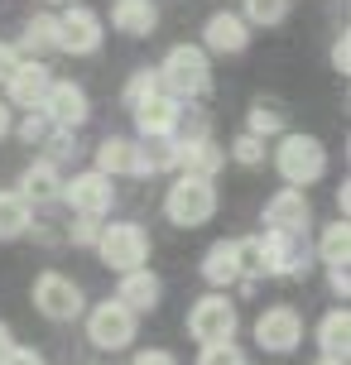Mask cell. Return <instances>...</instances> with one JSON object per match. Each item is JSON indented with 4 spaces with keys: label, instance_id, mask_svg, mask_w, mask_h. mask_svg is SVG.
I'll return each mask as SVG.
<instances>
[{
    "label": "cell",
    "instance_id": "6da1fadb",
    "mask_svg": "<svg viewBox=\"0 0 351 365\" xmlns=\"http://www.w3.org/2000/svg\"><path fill=\"white\" fill-rule=\"evenodd\" d=\"M159 87L173 96V101H193V96H207L212 91V63L198 43H173L159 63Z\"/></svg>",
    "mask_w": 351,
    "mask_h": 365
},
{
    "label": "cell",
    "instance_id": "7a4b0ae2",
    "mask_svg": "<svg viewBox=\"0 0 351 365\" xmlns=\"http://www.w3.org/2000/svg\"><path fill=\"white\" fill-rule=\"evenodd\" d=\"M275 168L289 187L303 192L308 182H317L327 173V149H322V140H313V135H284L279 149H275Z\"/></svg>",
    "mask_w": 351,
    "mask_h": 365
},
{
    "label": "cell",
    "instance_id": "3957f363",
    "mask_svg": "<svg viewBox=\"0 0 351 365\" xmlns=\"http://www.w3.org/2000/svg\"><path fill=\"white\" fill-rule=\"evenodd\" d=\"M96 255L101 264L116 274H135L145 269L149 259V236L140 221H111V226H101V236H96Z\"/></svg>",
    "mask_w": 351,
    "mask_h": 365
},
{
    "label": "cell",
    "instance_id": "277c9868",
    "mask_svg": "<svg viewBox=\"0 0 351 365\" xmlns=\"http://www.w3.org/2000/svg\"><path fill=\"white\" fill-rule=\"evenodd\" d=\"M164 217L173 221V226H183V231H193V226H207V221L217 217V187L207 178H178L168 182L164 192Z\"/></svg>",
    "mask_w": 351,
    "mask_h": 365
},
{
    "label": "cell",
    "instance_id": "5b68a950",
    "mask_svg": "<svg viewBox=\"0 0 351 365\" xmlns=\"http://www.w3.org/2000/svg\"><path fill=\"white\" fill-rule=\"evenodd\" d=\"M260 240V274L265 279H303L313 269V250L303 236H279V231H265Z\"/></svg>",
    "mask_w": 351,
    "mask_h": 365
},
{
    "label": "cell",
    "instance_id": "8992f818",
    "mask_svg": "<svg viewBox=\"0 0 351 365\" xmlns=\"http://www.w3.org/2000/svg\"><path fill=\"white\" fill-rule=\"evenodd\" d=\"M188 336L198 341V346H212V341H231L236 336V303L222 298V293H207L193 303L188 312Z\"/></svg>",
    "mask_w": 351,
    "mask_h": 365
},
{
    "label": "cell",
    "instance_id": "52a82bcc",
    "mask_svg": "<svg viewBox=\"0 0 351 365\" xmlns=\"http://www.w3.org/2000/svg\"><path fill=\"white\" fill-rule=\"evenodd\" d=\"M29 298H34V308L49 317V322H73L77 312H82V289H77L68 274L58 269H44L34 279V289H29Z\"/></svg>",
    "mask_w": 351,
    "mask_h": 365
},
{
    "label": "cell",
    "instance_id": "ba28073f",
    "mask_svg": "<svg viewBox=\"0 0 351 365\" xmlns=\"http://www.w3.org/2000/svg\"><path fill=\"white\" fill-rule=\"evenodd\" d=\"M101 38H106V29H101V15L96 10H87V5H68L63 15H58V48L73 58H87L101 48Z\"/></svg>",
    "mask_w": 351,
    "mask_h": 365
},
{
    "label": "cell",
    "instance_id": "9c48e42d",
    "mask_svg": "<svg viewBox=\"0 0 351 365\" xmlns=\"http://www.w3.org/2000/svg\"><path fill=\"white\" fill-rule=\"evenodd\" d=\"M87 336H92V346H101V351H126L130 341H135V312L121 308L116 298L96 303L92 317H87Z\"/></svg>",
    "mask_w": 351,
    "mask_h": 365
},
{
    "label": "cell",
    "instance_id": "30bf717a",
    "mask_svg": "<svg viewBox=\"0 0 351 365\" xmlns=\"http://www.w3.org/2000/svg\"><path fill=\"white\" fill-rule=\"evenodd\" d=\"M255 341L260 351H275V356H289V351L303 341V317H298L289 303H275L255 317Z\"/></svg>",
    "mask_w": 351,
    "mask_h": 365
},
{
    "label": "cell",
    "instance_id": "8fae6325",
    "mask_svg": "<svg viewBox=\"0 0 351 365\" xmlns=\"http://www.w3.org/2000/svg\"><path fill=\"white\" fill-rule=\"evenodd\" d=\"M63 202L73 207V212H82V217H106L116 202V187L106 173H96V168H87V173H73V178L63 182Z\"/></svg>",
    "mask_w": 351,
    "mask_h": 365
},
{
    "label": "cell",
    "instance_id": "7c38bea8",
    "mask_svg": "<svg viewBox=\"0 0 351 365\" xmlns=\"http://www.w3.org/2000/svg\"><path fill=\"white\" fill-rule=\"evenodd\" d=\"M308 221H313V207L298 187H279L275 197L265 202V231H279V236H308Z\"/></svg>",
    "mask_w": 351,
    "mask_h": 365
},
{
    "label": "cell",
    "instance_id": "4fadbf2b",
    "mask_svg": "<svg viewBox=\"0 0 351 365\" xmlns=\"http://www.w3.org/2000/svg\"><path fill=\"white\" fill-rule=\"evenodd\" d=\"M173 164L183 168L188 178H217L226 164V149L222 145H212L207 135H188V140H173Z\"/></svg>",
    "mask_w": 351,
    "mask_h": 365
},
{
    "label": "cell",
    "instance_id": "5bb4252c",
    "mask_svg": "<svg viewBox=\"0 0 351 365\" xmlns=\"http://www.w3.org/2000/svg\"><path fill=\"white\" fill-rule=\"evenodd\" d=\"M44 115H49L54 130H77L92 115V101H87V91L77 87V82H54L49 96H44Z\"/></svg>",
    "mask_w": 351,
    "mask_h": 365
},
{
    "label": "cell",
    "instance_id": "9a60e30c",
    "mask_svg": "<svg viewBox=\"0 0 351 365\" xmlns=\"http://www.w3.org/2000/svg\"><path fill=\"white\" fill-rule=\"evenodd\" d=\"M178 120H183V101H173L168 91H154L145 106H135V125L145 140H173Z\"/></svg>",
    "mask_w": 351,
    "mask_h": 365
},
{
    "label": "cell",
    "instance_id": "2e32d148",
    "mask_svg": "<svg viewBox=\"0 0 351 365\" xmlns=\"http://www.w3.org/2000/svg\"><path fill=\"white\" fill-rule=\"evenodd\" d=\"M49 87H54V77H49V68L39 63V58H24L15 68V77L5 82V91H10V101L5 106H44V96H49Z\"/></svg>",
    "mask_w": 351,
    "mask_h": 365
},
{
    "label": "cell",
    "instance_id": "e0dca14e",
    "mask_svg": "<svg viewBox=\"0 0 351 365\" xmlns=\"http://www.w3.org/2000/svg\"><path fill=\"white\" fill-rule=\"evenodd\" d=\"M207 48L212 53H245V43H250V24L236 15V10H217V15L207 19Z\"/></svg>",
    "mask_w": 351,
    "mask_h": 365
},
{
    "label": "cell",
    "instance_id": "ac0fdd59",
    "mask_svg": "<svg viewBox=\"0 0 351 365\" xmlns=\"http://www.w3.org/2000/svg\"><path fill=\"white\" fill-rule=\"evenodd\" d=\"M159 298H164L159 274H149V269L121 274V289H116V303H121V308H130V312H154V308H159Z\"/></svg>",
    "mask_w": 351,
    "mask_h": 365
},
{
    "label": "cell",
    "instance_id": "d6986e66",
    "mask_svg": "<svg viewBox=\"0 0 351 365\" xmlns=\"http://www.w3.org/2000/svg\"><path fill=\"white\" fill-rule=\"evenodd\" d=\"M203 279L212 289H226L240 279V240H212L203 255Z\"/></svg>",
    "mask_w": 351,
    "mask_h": 365
},
{
    "label": "cell",
    "instance_id": "ffe728a7",
    "mask_svg": "<svg viewBox=\"0 0 351 365\" xmlns=\"http://www.w3.org/2000/svg\"><path fill=\"white\" fill-rule=\"evenodd\" d=\"M111 24L130 38H145L159 24V5L154 0H111Z\"/></svg>",
    "mask_w": 351,
    "mask_h": 365
},
{
    "label": "cell",
    "instance_id": "44dd1931",
    "mask_svg": "<svg viewBox=\"0 0 351 365\" xmlns=\"http://www.w3.org/2000/svg\"><path fill=\"white\" fill-rule=\"evenodd\" d=\"M96 173H140V145L135 140H126V135H111V140H101L96 145Z\"/></svg>",
    "mask_w": 351,
    "mask_h": 365
},
{
    "label": "cell",
    "instance_id": "7402d4cb",
    "mask_svg": "<svg viewBox=\"0 0 351 365\" xmlns=\"http://www.w3.org/2000/svg\"><path fill=\"white\" fill-rule=\"evenodd\" d=\"M19 197H24V202H58V197H63V173H58V164L39 159V164L24 168V178H19Z\"/></svg>",
    "mask_w": 351,
    "mask_h": 365
},
{
    "label": "cell",
    "instance_id": "603a6c76",
    "mask_svg": "<svg viewBox=\"0 0 351 365\" xmlns=\"http://www.w3.org/2000/svg\"><path fill=\"white\" fill-rule=\"evenodd\" d=\"M317 346H322V356H332V361H347V346H351V312L347 308H332L317 322Z\"/></svg>",
    "mask_w": 351,
    "mask_h": 365
},
{
    "label": "cell",
    "instance_id": "cb8c5ba5",
    "mask_svg": "<svg viewBox=\"0 0 351 365\" xmlns=\"http://www.w3.org/2000/svg\"><path fill=\"white\" fill-rule=\"evenodd\" d=\"M347 255H351V226L347 221H332L322 231V240H317V259L327 269H347Z\"/></svg>",
    "mask_w": 351,
    "mask_h": 365
},
{
    "label": "cell",
    "instance_id": "d4e9b609",
    "mask_svg": "<svg viewBox=\"0 0 351 365\" xmlns=\"http://www.w3.org/2000/svg\"><path fill=\"white\" fill-rule=\"evenodd\" d=\"M29 221H34L29 202L19 197V192H0V240L24 236V231H29Z\"/></svg>",
    "mask_w": 351,
    "mask_h": 365
},
{
    "label": "cell",
    "instance_id": "484cf974",
    "mask_svg": "<svg viewBox=\"0 0 351 365\" xmlns=\"http://www.w3.org/2000/svg\"><path fill=\"white\" fill-rule=\"evenodd\" d=\"M24 48L29 53H58V15H34L24 24Z\"/></svg>",
    "mask_w": 351,
    "mask_h": 365
},
{
    "label": "cell",
    "instance_id": "4316f807",
    "mask_svg": "<svg viewBox=\"0 0 351 365\" xmlns=\"http://www.w3.org/2000/svg\"><path fill=\"white\" fill-rule=\"evenodd\" d=\"M284 130H289V120H284V110H279L275 101H255V106H250L245 135H255V140H265V135H284Z\"/></svg>",
    "mask_w": 351,
    "mask_h": 365
},
{
    "label": "cell",
    "instance_id": "83f0119b",
    "mask_svg": "<svg viewBox=\"0 0 351 365\" xmlns=\"http://www.w3.org/2000/svg\"><path fill=\"white\" fill-rule=\"evenodd\" d=\"M245 24H260V29H275L289 19V0H245Z\"/></svg>",
    "mask_w": 351,
    "mask_h": 365
},
{
    "label": "cell",
    "instance_id": "f1b7e54d",
    "mask_svg": "<svg viewBox=\"0 0 351 365\" xmlns=\"http://www.w3.org/2000/svg\"><path fill=\"white\" fill-rule=\"evenodd\" d=\"M154 91H164V87H159V73H149V68H140V73H135V77L126 82V96H121V101H126V106L135 110V106H145V101L154 96Z\"/></svg>",
    "mask_w": 351,
    "mask_h": 365
},
{
    "label": "cell",
    "instance_id": "f546056e",
    "mask_svg": "<svg viewBox=\"0 0 351 365\" xmlns=\"http://www.w3.org/2000/svg\"><path fill=\"white\" fill-rule=\"evenodd\" d=\"M231 159H236L240 168H260L265 164V140H255V135H236V140H231Z\"/></svg>",
    "mask_w": 351,
    "mask_h": 365
},
{
    "label": "cell",
    "instance_id": "4dcf8cb0",
    "mask_svg": "<svg viewBox=\"0 0 351 365\" xmlns=\"http://www.w3.org/2000/svg\"><path fill=\"white\" fill-rule=\"evenodd\" d=\"M198 365H245V356H240L236 341H212V346H203Z\"/></svg>",
    "mask_w": 351,
    "mask_h": 365
},
{
    "label": "cell",
    "instance_id": "1f68e13d",
    "mask_svg": "<svg viewBox=\"0 0 351 365\" xmlns=\"http://www.w3.org/2000/svg\"><path fill=\"white\" fill-rule=\"evenodd\" d=\"M54 135V125H49V115L44 110H29L24 120H19V140H29V145H44Z\"/></svg>",
    "mask_w": 351,
    "mask_h": 365
},
{
    "label": "cell",
    "instance_id": "d6a6232c",
    "mask_svg": "<svg viewBox=\"0 0 351 365\" xmlns=\"http://www.w3.org/2000/svg\"><path fill=\"white\" fill-rule=\"evenodd\" d=\"M19 63H24V58H19V48H15V43H5V38H0V82H10Z\"/></svg>",
    "mask_w": 351,
    "mask_h": 365
},
{
    "label": "cell",
    "instance_id": "836d02e7",
    "mask_svg": "<svg viewBox=\"0 0 351 365\" xmlns=\"http://www.w3.org/2000/svg\"><path fill=\"white\" fill-rule=\"evenodd\" d=\"M96 236H101V221H92V217H82L73 226V245H96Z\"/></svg>",
    "mask_w": 351,
    "mask_h": 365
},
{
    "label": "cell",
    "instance_id": "e575fe53",
    "mask_svg": "<svg viewBox=\"0 0 351 365\" xmlns=\"http://www.w3.org/2000/svg\"><path fill=\"white\" fill-rule=\"evenodd\" d=\"M332 68L337 73H351V34L342 29V38L332 43Z\"/></svg>",
    "mask_w": 351,
    "mask_h": 365
},
{
    "label": "cell",
    "instance_id": "d590c367",
    "mask_svg": "<svg viewBox=\"0 0 351 365\" xmlns=\"http://www.w3.org/2000/svg\"><path fill=\"white\" fill-rule=\"evenodd\" d=\"M0 365H49V361H44L39 351H29V346H10V351H5V361H0Z\"/></svg>",
    "mask_w": 351,
    "mask_h": 365
},
{
    "label": "cell",
    "instance_id": "8d00e7d4",
    "mask_svg": "<svg viewBox=\"0 0 351 365\" xmlns=\"http://www.w3.org/2000/svg\"><path fill=\"white\" fill-rule=\"evenodd\" d=\"M130 365H178V356H168V351H154V346H149V351H140Z\"/></svg>",
    "mask_w": 351,
    "mask_h": 365
},
{
    "label": "cell",
    "instance_id": "74e56055",
    "mask_svg": "<svg viewBox=\"0 0 351 365\" xmlns=\"http://www.w3.org/2000/svg\"><path fill=\"white\" fill-rule=\"evenodd\" d=\"M327 284H332V293H342V298L351 293V279H347V269H327Z\"/></svg>",
    "mask_w": 351,
    "mask_h": 365
},
{
    "label": "cell",
    "instance_id": "f35d334b",
    "mask_svg": "<svg viewBox=\"0 0 351 365\" xmlns=\"http://www.w3.org/2000/svg\"><path fill=\"white\" fill-rule=\"evenodd\" d=\"M10 130H15V115H10V106H5V101H0V140H5Z\"/></svg>",
    "mask_w": 351,
    "mask_h": 365
},
{
    "label": "cell",
    "instance_id": "ab89813d",
    "mask_svg": "<svg viewBox=\"0 0 351 365\" xmlns=\"http://www.w3.org/2000/svg\"><path fill=\"white\" fill-rule=\"evenodd\" d=\"M15 346V341H10V327H5V322H0V361H5V351Z\"/></svg>",
    "mask_w": 351,
    "mask_h": 365
},
{
    "label": "cell",
    "instance_id": "60d3db41",
    "mask_svg": "<svg viewBox=\"0 0 351 365\" xmlns=\"http://www.w3.org/2000/svg\"><path fill=\"white\" fill-rule=\"evenodd\" d=\"M317 365H347V361H332V356H322V361H317Z\"/></svg>",
    "mask_w": 351,
    "mask_h": 365
},
{
    "label": "cell",
    "instance_id": "b9f144b4",
    "mask_svg": "<svg viewBox=\"0 0 351 365\" xmlns=\"http://www.w3.org/2000/svg\"><path fill=\"white\" fill-rule=\"evenodd\" d=\"M49 5H73V0H49Z\"/></svg>",
    "mask_w": 351,
    "mask_h": 365
}]
</instances>
